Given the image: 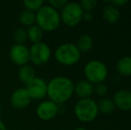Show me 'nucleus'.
<instances>
[{"mask_svg": "<svg viewBox=\"0 0 131 130\" xmlns=\"http://www.w3.org/2000/svg\"><path fill=\"white\" fill-rule=\"evenodd\" d=\"M74 93L81 99L90 98L94 94V85L86 79L80 80L74 85Z\"/></svg>", "mask_w": 131, "mask_h": 130, "instance_id": "nucleus-13", "label": "nucleus"}, {"mask_svg": "<svg viewBox=\"0 0 131 130\" xmlns=\"http://www.w3.org/2000/svg\"><path fill=\"white\" fill-rule=\"evenodd\" d=\"M84 75L90 83H103L108 76V68L106 64L99 60H91L84 67Z\"/></svg>", "mask_w": 131, "mask_h": 130, "instance_id": "nucleus-5", "label": "nucleus"}, {"mask_svg": "<svg viewBox=\"0 0 131 130\" xmlns=\"http://www.w3.org/2000/svg\"><path fill=\"white\" fill-rule=\"evenodd\" d=\"M79 5L82 7L84 12H86V11L92 12V10L96 6L97 1L96 0H82V1L79 3Z\"/></svg>", "mask_w": 131, "mask_h": 130, "instance_id": "nucleus-23", "label": "nucleus"}, {"mask_svg": "<svg viewBox=\"0 0 131 130\" xmlns=\"http://www.w3.org/2000/svg\"><path fill=\"white\" fill-rule=\"evenodd\" d=\"M67 3V0H50L48 2V5L58 11V9H62Z\"/></svg>", "mask_w": 131, "mask_h": 130, "instance_id": "nucleus-25", "label": "nucleus"}, {"mask_svg": "<svg viewBox=\"0 0 131 130\" xmlns=\"http://www.w3.org/2000/svg\"><path fill=\"white\" fill-rule=\"evenodd\" d=\"M0 130H7V129H6V126H5V124L4 123V122L2 121L1 120H0Z\"/></svg>", "mask_w": 131, "mask_h": 130, "instance_id": "nucleus-28", "label": "nucleus"}, {"mask_svg": "<svg viewBox=\"0 0 131 130\" xmlns=\"http://www.w3.org/2000/svg\"><path fill=\"white\" fill-rule=\"evenodd\" d=\"M2 112V106H1V103H0V114H1Z\"/></svg>", "mask_w": 131, "mask_h": 130, "instance_id": "nucleus-30", "label": "nucleus"}, {"mask_svg": "<svg viewBox=\"0 0 131 130\" xmlns=\"http://www.w3.org/2000/svg\"><path fill=\"white\" fill-rule=\"evenodd\" d=\"M36 24L44 32L54 31L61 24L60 13L49 5H44L36 13Z\"/></svg>", "mask_w": 131, "mask_h": 130, "instance_id": "nucleus-2", "label": "nucleus"}, {"mask_svg": "<svg viewBox=\"0 0 131 130\" xmlns=\"http://www.w3.org/2000/svg\"><path fill=\"white\" fill-rule=\"evenodd\" d=\"M25 88L32 100H41L47 96V83L42 78L37 77Z\"/></svg>", "mask_w": 131, "mask_h": 130, "instance_id": "nucleus-9", "label": "nucleus"}, {"mask_svg": "<svg viewBox=\"0 0 131 130\" xmlns=\"http://www.w3.org/2000/svg\"><path fill=\"white\" fill-rule=\"evenodd\" d=\"M25 9L31 11L33 13H37L45 4L42 0H25L23 2Z\"/></svg>", "mask_w": 131, "mask_h": 130, "instance_id": "nucleus-22", "label": "nucleus"}, {"mask_svg": "<svg viewBox=\"0 0 131 130\" xmlns=\"http://www.w3.org/2000/svg\"><path fill=\"white\" fill-rule=\"evenodd\" d=\"M18 78L21 83L27 86L28 84H29L33 79L37 78L36 70L29 64L21 66L20 67L19 71H18Z\"/></svg>", "mask_w": 131, "mask_h": 130, "instance_id": "nucleus-14", "label": "nucleus"}, {"mask_svg": "<svg viewBox=\"0 0 131 130\" xmlns=\"http://www.w3.org/2000/svg\"><path fill=\"white\" fill-rule=\"evenodd\" d=\"M128 0H113V1H110V4L116 7H119L128 4Z\"/></svg>", "mask_w": 131, "mask_h": 130, "instance_id": "nucleus-27", "label": "nucleus"}, {"mask_svg": "<svg viewBox=\"0 0 131 130\" xmlns=\"http://www.w3.org/2000/svg\"><path fill=\"white\" fill-rule=\"evenodd\" d=\"M81 53L78 49L76 44L64 43L60 45L54 52V58L60 64L72 66L79 63Z\"/></svg>", "mask_w": 131, "mask_h": 130, "instance_id": "nucleus-3", "label": "nucleus"}, {"mask_svg": "<svg viewBox=\"0 0 131 130\" xmlns=\"http://www.w3.org/2000/svg\"><path fill=\"white\" fill-rule=\"evenodd\" d=\"M94 93H95L99 96H104L108 93V87L104 82L95 84L94 86Z\"/></svg>", "mask_w": 131, "mask_h": 130, "instance_id": "nucleus-24", "label": "nucleus"}, {"mask_svg": "<svg viewBox=\"0 0 131 130\" xmlns=\"http://www.w3.org/2000/svg\"><path fill=\"white\" fill-rule=\"evenodd\" d=\"M19 21L21 24L24 27H30L36 24V13H33L29 10H24L20 14Z\"/></svg>", "mask_w": 131, "mask_h": 130, "instance_id": "nucleus-19", "label": "nucleus"}, {"mask_svg": "<svg viewBox=\"0 0 131 130\" xmlns=\"http://www.w3.org/2000/svg\"><path fill=\"white\" fill-rule=\"evenodd\" d=\"M115 107L122 111H130L131 110V91L127 89H121L115 93L113 96Z\"/></svg>", "mask_w": 131, "mask_h": 130, "instance_id": "nucleus-12", "label": "nucleus"}, {"mask_svg": "<svg viewBox=\"0 0 131 130\" xmlns=\"http://www.w3.org/2000/svg\"><path fill=\"white\" fill-rule=\"evenodd\" d=\"M99 112L98 105L91 98H84L78 101L74 107L76 118L82 122H91L97 117Z\"/></svg>", "mask_w": 131, "mask_h": 130, "instance_id": "nucleus-4", "label": "nucleus"}, {"mask_svg": "<svg viewBox=\"0 0 131 130\" xmlns=\"http://www.w3.org/2000/svg\"><path fill=\"white\" fill-rule=\"evenodd\" d=\"M27 36L28 39L32 44L39 43V42H42V39H43L44 31L37 24H34L28 28Z\"/></svg>", "mask_w": 131, "mask_h": 130, "instance_id": "nucleus-17", "label": "nucleus"}, {"mask_svg": "<svg viewBox=\"0 0 131 130\" xmlns=\"http://www.w3.org/2000/svg\"><path fill=\"white\" fill-rule=\"evenodd\" d=\"M94 19V14L92 12H88V11H86V12H84V14H83V17H82V20H84L85 21H86V22H89V21H93Z\"/></svg>", "mask_w": 131, "mask_h": 130, "instance_id": "nucleus-26", "label": "nucleus"}, {"mask_svg": "<svg viewBox=\"0 0 131 130\" xmlns=\"http://www.w3.org/2000/svg\"><path fill=\"white\" fill-rule=\"evenodd\" d=\"M59 107L56 103L50 100L43 101L38 105L36 109V114L38 119L44 121L51 120L58 114Z\"/></svg>", "mask_w": 131, "mask_h": 130, "instance_id": "nucleus-10", "label": "nucleus"}, {"mask_svg": "<svg viewBox=\"0 0 131 130\" xmlns=\"http://www.w3.org/2000/svg\"><path fill=\"white\" fill-rule=\"evenodd\" d=\"M51 49L44 42L32 44L29 47V61L36 66L47 64L51 58Z\"/></svg>", "mask_w": 131, "mask_h": 130, "instance_id": "nucleus-7", "label": "nucleus"}, {"mask_svg": "<svg viewBox=\"0 0 131 130\" xmlns=\"http://www.w3.org/2000/svg\"><path fill=\"white\" fill-rule=\"evenodd\" d=\"M94 41L91 36H89L88 34H83L79 38L78 42H77L76 45L78 47V49L80 51V53H86L88 52L89 50H91V48L93 47Z\"/></svg>", "mask_w": 131, "mask_h": 130, "instance_id": "nucleus-18", "label": "nucleus"}, {"mask_svg": "<svg viewBox=\"0 0 131 130\" xmlns=\"http://www.w3.org/2000/svg\"><path fill=\"white\" fill-rule=\"evenodd\" d=\"M73 93L74 83L67 77H54L47 83V96L57 105L67 102Z\"/></svg>", "mask_w": 131, "mask_h": 130, "instance_id": "nucleus-1", "label": "nucleus"}, {"mask_svg": "<svg viewBox=\"0 0 131 130\" xmlns=\"http://www.w3.org/2000/svg\"><path fill=\"white\" fill-rule=\"evenodd\" d=\"M116 69L123 76L131 75V56L127 55L121 57L116 63Z\"/></svg>", "mask_w": 131, "mask_h": 130, "instance_id": "nucleus-16", "label": "nucleus"}, {"mask_svg": "<svg viewBox=\"0 0 131 130\" xmlns=\"http://www.w3.org/2000/svg\"><path fill=\"white\" fill-rule=\"evenodd\" d=\"M9 57L11 61L19 67L29 64V48L24 44L19 45L14 44L9 51Z\"/></svg>", "mask_w": 131, "mask_h": 130, "instance_id": "nucleus-8", "label": "nucleus"}, {"mask_svg": "<svg viewBox=\"0 0 131 130\" xmlns=\"http://www.w3.org/2000/svg\"><path fill=\"white\" fill-rule=\"evenodd\" d=\"M74 130H88V129L84 128V127H77V128H75Z\"/></svg>", "mask_w": 131, "mask_h": 130, "instance_id": "nucleus-29", "label": "nucleus"}, {"mask_svg": "<svg viewBox=\"0 0 131 130\" xmlns=\"http://www.w3.org/2000/svg\"><path fill=\"white\" fill-rule=\"evenodd\" d=\"M102 16L107 22L113 24V23H116L119 20L121 12H119L118 7L111 5L110 2H109L108 5L106 6H104V8L103 9Z\"/></svg>", "mask_w": 131, "mask_h": 130, "instance_id": "nucleus-15", "label": "nucleus"}, {"mask_svg": "<svg viewBox=\"0 0 131 130\" xmlns=\"http://www.w3.org/2000/svg\"><path fill=\"white\" fill-rule=\"evenodd\" d=\"M13 38H14V41L15 42V44H19V45L24 44V42L28 39L27 30L23 27L16 29L13 34Z\"/></svg>", "mask_w": 131, "mask_h": 130, "instance_id": "nucleus-21", "label": "nucleus"}, {"mask_svg": "<svg viewBox=\"0 0 131 130\" xmlns=\"http://www.w3.org/2000/svg\"><path fill=\"white\" fill-rule=\"evenodd\" d=\"M98 105V110L99 111L105 114L111 113L114 109H115V104H114L113 101L110 98H104L101 99V101L99 102Z\"/></svg>", "mask_w": 131, "mask_h": 130, "instance_id": "nucleus-20", "label": "nucleus"}, {"mask_svg": "<svg viewBox=\"0 0 131 130\" xmlns=\"http://www.w3.org/2000/svg\"><path fill=\"white\" fill-rule=\"evenodd\" d=\"M31 99L29 94L25 87H20L12 93L10 97L11 105L17 110H23L30 104Z\"/></svg>", "mask_w": 131, "mask_h": 130, "instance_id": "nucleus-11", "label": "nucleus"}, {"mask_svg": "<svg viewBox=\"0 0 131 130\" xmlns=\"http://www.w3.org/2000/svg\"><path fill=\"white\" fill-rule=\"evenodd\" d=\"M83 11L78 2H68L62 9L60 13L61 22L64 23L66 26L74 27L82 21Z\"/></svg>", "mask_w": 131, "mask_h": 130, "instance_id": "nucleus-6", "label": "nucleus"}]
</instances>
